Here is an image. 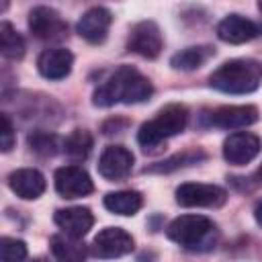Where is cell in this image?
Segmentation results:
<instances>
[{"mask_svg": "<svg viewBox=\"0 0 262 262\" xmlns=\"http://www.w3.org/2000/svg\"><path fill=\"white\" fill-rule=\"evenodd\" d=\"M154 94V86L149 78H145L139 70L131 66L117 68L92 94V104L106 108L113 104H137L149 100Z\"/></svg>", "mask_w": 262, "mask_h": 262, "instance_id": "obj_1", "label": "cell"}, {"mask_svg": "<svg viewBox=\"0 0 262 262\" xmlns=\"http://www.w3.org/2000/svg\"><path fill=\"white\" fill-rule=\"evenodd\" d=\"M166 235L188 252H211L219 242L217 225L205 215H180L176 217Z\"/></svg>", "mask_w": 262, "mask_h": 262, "instance_id": "obj_2", "label": "cell"}, {"mask_svg": "<svg viewBox=\"0 0 262 262\" xmlns=\"http://www.w3.org/2000/svg\"><path fill=\"white\" fill-rule=\"evenodd\" d=\"M262 82V63L256 59H229L221 63L211 76L209 86L225 94L254 92Z\"/></svg>", "mask_w": 262, "mask_h": 262, "instance_id": "obj_3", "label": "cell"}, {"mask_svg": "<svg viewBox=\"0 0 262 262\" xmlns=\"http://www.w3.org/2000/svg\"><path fill=\"white\" fill-rule=\"evenodd\" d=\"M188 123V111L184 104L172 102L158 111L151 121H145L137 131V143L145 151H154L168 137H174L184 131Z\"/></svg>", "mask_w": 262, "mask_h": 262, "instance_id": "obj_4", "label": "cell"}, {"mask_svg": "<svg viewBox=\"0 0 262 262\" xmlns=\"http://www.w3.org/2000/svg\"><path fill=\"white\" fill-rule=\"evenodd\" d=\"M29 29L41 41H63L68 37V23L49 6H35L29 12Z\"/></svg>", "mask_w": 262, "mask_h": 262, "instance_id": "obj_5", "label": "cell"}, {"mask_svg": "<svg viewBox=\"0 0 262 262\" xmlns=\"http://www.w3.org/2000/svg\"><path fill=\"white\" fill-rule=\"evenodd\" d=\"M227 201L225 188L217 184H201V182H186L176 188V203L180 207H221Z\"/></svg>", "mask_w": 262, "mask_h": 262, "instance_id": "obj_6", "label": "cell"}, {"mask_svg": "<svg viewBox=\"0 0 262 262\" xmlns=\"http://www.w3.org/2000/svg\"><path fill=\"white\" fill-rule=\"evenodd\" d=\"M162 47H164L162 31L154 20H141L131 27L129 37H127L129 51L141 57H147V59H156L162 53Z\"/></svg>", "mask_w": 262, "mask_h": 262, "instance_id": "obj_7", "label": "cell"}, {"mask_svg": "<svg viewBox=\"0 0 262 262\" xmlns=\"http://www.w3.org/2000/svg\"><path fill=\"white\" fill-rule=\"evenodd\" d=\"M205 125L221 127V129H242L250 127L258 121V108L254 104H229L219 106L215 111H209L203 115Z\"/></svg>", "mask_w": 262, "mask_h": 262, "instance_id": "obj_8", "label": "cell"}, {"mask_svg": "<svg viewBox=\"0 0 262 262\" xmlns=\"http://www.w3.org/2000/svg\"><path fill=\"white\" fill-rule=\"evenodd\" d=\"M55 190L63 199H80L94 190V182L90 174L80 166H61L53 176Z\"/></svg>", "mask_w": 262, "mask_h": 262, "instance_id": "obj_9", "label": "cell"}, {"mask_svg": "<svg viewBox=\"0 0 262 262\" xmlns=\"http://www.w3.org/2000/svg\"><path fill=\"white\" fill-rule=\"evenodd\" d=\"M133 237L121 227H104L92 239V254L96 258H121L133 250Z\"/></svg>", "mask_w": 262, "mask_h": 262, "instance_id": "obj_10", "label": "cell"}, {"mask_svg": "<svg viewBox=\"0 0 262 262\" xmlns=\"http://www.w3.org/2000/svg\"><path fill=\"white\" fill-rule=\"evenodd\" d=\"M260 147L262 141L258 135L250 131H237L223 141V158L233 166H244L260 154Z\"/></svg>", "mask_w": 262, "mask_h": 262, "instance_id": "obj_11", "label": "cell"}, {"mask_svg": "<svg viewBox=\"0 0 262 262\" xmlns=\"http://www.w3.org/2000/svg\"><path fill=\"white\" fill-rule=\"evenodd\" d=\"M133 170V154L123 145H108L100 154L98 174L106 180H123Z\"/></svg>", "mask_w": 262, "mask_h": 262, "instance_id": "obj_12", "label": "cell"}, {"mask_svg": "<svg viewBox=\"0 0 262 262\" xmlns=\"http://www.w3.org/2000/svg\"><path fill=\"white\" fill-rule=\"evenodd\" d=\"M262 35V25L242 16V14H227L219 25H217V37L225 43H248Z\"/></svg>", "mask_w": 262, "mask_h": 262, "instance_id": "obj_13", "label": "cell"}, {"mask_svg": "<svg viewBox=\"0 0 262 262\" xmlns=\"http://www.w3.org/2000/svg\"><path fill=\"white\" fill-rule=\"evenodd\" d=\"M113 23V14L104 6H94L82 14V18L76 25V31L82 39H86L92 45H98L106 39L108 27Z\"/></svg>", "mask_w": 262, "mask_h": 262, "instance_id": "obj_14", "label": "cell"}, {"mask_svg": "<svg viewBox=\"0 0 262 262\" xmlns=\"http://www.w3.org/2000/svg\"><path fill=\"white\" fill-rule=\"evenodd\" d=\"M55 225L70 237L82 239L94 225V215L88 207H66L57 209L53 215Z\"/></svg>", "mask_w": 262, "mask_h": 262, "instance_id": "obj_15", "label": "cell"}, {"mask_svg": "<svg viewBox=\"0 0 262 262\" xmlns=\"http://www.w3.org/2000/svg\"><path fill=\"white\" fill-rule=\"evenodd\" d=\"M8 186L10 190L25 199V201H35L45 192V176L35 170V168H20L8 174Z\"/></svg>", "mask_w": 262, "mask_h": 262, "instance_id": "obj_16", "label": "cell"}, {"mask_svg": "<svg viewBox=\"0 0 262 262\" xmlns=\"http://www.w3.org/2000/svg\"><path fill=\"white\" fill-rule=\"evenodd\" d=\"M74 66V55L63 49V47H51L41 51L39 59H37V68L39 74L47 80H61L72 72Z\"/></svg>", "mask_w": 262, "mask_h": 262, "instance_id": "obj_17", "label": "cell"}, {"mask_svg": "<svg viewBox=\"0 0 262 262\" xmlns=\"http://www.w3.org/2000/svg\"><path fill=\"white\" fill-rule=\"evenodd\" d=\"M213 55H215V47H211V45H192V47H186V49H180L178 53H174L170 57V66L174 70L190 72V70H196V68L205 66Z\"/></svg>", "mask_w": 262, "mask_h": 262, "instance_id": "obj_18", "label": "cell"}, {"mask_svg": "<svg viewBox=\"0 0 262 262\" xmlns=\"http://www.w3.org/2000/svg\"><path fill=\"white\" fill-rule=\"evenodd\" d=\"M49 248L57 262H84V258H86V246L80 244V239L70 237L66 233L51 235Z\"/></svg>", "mask_w": 262, "mask_h": 262, "instance_id": "obj_19", "label": "cell"}, {"mask_svg": "<svg viewBox=\"0 0 262 262\" xmlns=\"http://www.w3.org/2000/svg\"><path fill=\"white\" fill-rule=\"evenodd\" d=\"M102 203L111 213L131 217L143 207V196L137 190H115L108 192Z\"/></svg>", "mask_w": 262, "mask_h": 262, "instance_id": "obj_20", "label": "cell"}, {"mask_svg": "<svg viewBox=\"0 0 262 262\" xmlns=\"http://www.w3.org/2000/svg\"><path fill=\"white\" fill-rule=\"evenodd\" d=\"M207 158V154L203 149H184L168 160H162L149 168H145L143 172H149V174H168V172H174L178 168H186V166H192V164H199Z\"/></svg>", "mask_w": 262, "mask_h": 262, "instance_id": "obj_21", "label": "cell"}, {"mask_svg": "<svg viewBox=\"0 0 262 262\" xmlns=\"http://www.w3.org/2000/svg\"><path fill=\"white\" fill-rule=\"evenodd\" d=\"M0 51L6 59H12V61L20 59L27 51L23 35L16 33V29L6 20L0 23Z\"/></svg>", "mask_w": 262, "mask_h": 262, "instance_id": "obj_22", "label": "cell"}, {"mask_svg": "<svg viewBox=\"0 0 262 262\" xmlns=\"http://www.w3.org/2000/svg\"><path fill=\"white\" fill-rule=\"evenodd\" d=\"M61 143H63V154L74 162L86 160L92 151V145H94L92 135L86 129H74Z\"/></svg>", "mask_w": 262, "mask_h": 262, "instance_id": "obj_23", "label": "cell"}, {"mask_svg": "<svg viewBox=\"0 0 262 262\" xmlns=\"http://www.w3.org/2000/svg\"><path fill=\"white\" fill-rule=\"evenodd\" d=\"M27 141L29 147L39 156H53L59 151V147H63V143H59V137L49 131H33Z\"/></svg>", "mask_w": 262, "mask_h": 262, "instance_id": "obj_24", "label": "cell"}, {"mask_svg": "<svg viewBox=\"0 0 262 262\" xmlns=\"http://www.w3.org/2000/svg\"><path fill=\"white\" fill-rule=\"evenodd\" d=\"M27 258V244L16 237L0 239V262H23Z\"/></svg>", "mask_w": 262, "mask_h": 262, "instance_id": "obj_25", "label": "cell"}, {"mask_svg": "<svg viewBox=\"0 0 262 262\" xmlns=\"http://www.w3.org/2000/svg\"><path fill=\"white\" fill-rule=\"evenodd\" d=\"M0 135H2V143H0L2 151H10L14 145V129H12V123L6 113L0 115Z\"/></svg>", "mask_w": 262, "mask_h": 262, "instance_id": "obj_26", "label": "cell"}, {"mask_svg": "<svg viewBox=\"0 0 262 262\" xmlns=\"http://www.w3.org/2000/svg\"><path fill=\"white\" fill-rule=\"evenodd\" d=\"M254 219H256V223L262 227V201L256 205V209H254Z\"/></svg>", "mask_w": 262, "mask_h": 262, "instance_id": "obj_27", "label": "cell"}, {"mask_svg": "<svg viewBox=\"0 0 262 262\" xmlns=\"http://www.w3.org/2000/svg\"><path fill=\"white\" fill-rule=\"evenodd\" d=\"M31 262H49V260H47V258H33Z\"/></svg>", "mask_w": 262, "mask_h": 262, "instance_id": "obj_28", "label": "cell"}, {"mask_svg": "<svg viewBox=\"0 0 262 262\" xmlns=\"http://www.w3.org/2000/svg\"><path fill=\"white\" fill-rule=\"evenodd\" d=\"M256 176H258V178H260V180H262V166H260V168H258V172H256Z\"/></svg>", "mask_w": 262, "mask_h": 262, "instance_id": "obj_29", "label": "cell"}, {"mask_svg": "<svg viewBox=\"0 0 262 262\" xmlns=\"http://www.w3.org/2000/svg\"><path fill=\"white\" fill-rule=\"evenodd\" d=\"M258 10H260V12H262V2H258Z\"/></svg>", "mask_w": 262, "mask_h": 262, "instance_id": "obj_30", "label": "cell"}]
</instances>
